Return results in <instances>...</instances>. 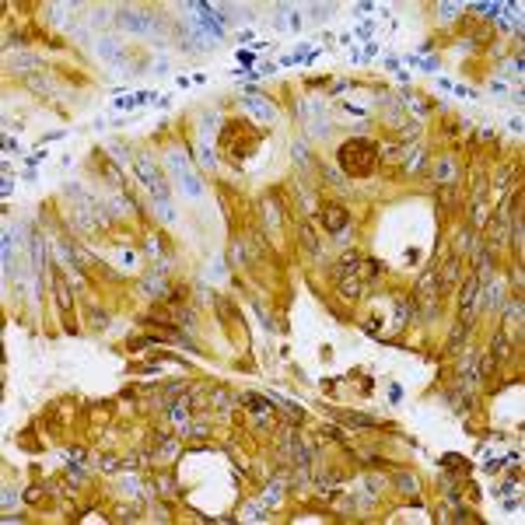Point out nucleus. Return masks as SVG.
I'll use <instances>...</instances> for the list:
<instances>
[{
	"label": "nucleus",
	"instance_id": "4",
	"mask_svg": "<svg viewBox=\"0 0 525 525\" xmlns=\"http://www.w3.org/2000/svg\"><path fill=\"white\" fill-rule=\"evenodd\" d=\"M172 168H175V172H179V175H183V186H186V189H189L193 196H200V193H203L200 179H196V175H193V172H189V168L183 165V158H172Z\"/></svg>",
	"mask_w": 525,
	"mask_h": 525
},
{
	"label": "nucleus",
	"instance_id": "1",
	"mask_svg": "<svg viewBox=\"0 0 525 525\" xmlns=\"http://www.w3.org/2000/svg\"><path fill=\"white\" fill-rule=\"evenodd\" d=\"M340 161L350 175H368L375 168V144H368V140H350V144L340 148Z\"/></svg>",
	"mask_w": 525,
	"mask_h": 525
},
{
	"label": "nucleus",
	"instance_id": "5",
	"mask_svg": "<svg viewBox=\"0 0 525 525\" xmlns=\"http://www.w3.org/2000/svg\"><path fill=\"white\" fill-rule=\"evenodd\" d=\"M98 49H102V56H109L113 63H123V56H126V53L119 49V43H116V39H102V43H98Z\"/></svg>",
	"mask_w": 525,
	"mask_h": 525
},
{
	"label": "nucleus",
	"instance_id": "3",
	"mask_svg": "<svg viewBox=\"0 0 525 525\" xmlns=\"http://www.w3.org/2000/svg\"><path fill=\"white\" fill-rule=\"evenodd\" d=\"M116 18H119V25H123V28H130V32H158V21H154L151 14H137V11H119Z\"/></svg>",
	"mask_w": 525,
	"mask_h": 525
},
{
	"label": "nucleus",
	"instance_id": "6",
	"mask_svg": "<svg viewBox=\"0 0 525 525\" xmlns=\"http://www.w3.org/2000/svg\"><path fill=\"white\" fill-rule=\"evenodd\" d=\"M323 221H326V228H329V231H340V228H343V221H347V214H343L340 207H329L326 214H323Z\"/></svg>",
	"mask_w": 525,
	"mask_h": 525
},
{
	"label": "nucleus",
	"instance_id": "2",
	"mask_svg": "<svg viewBox=\"0 0 525 525\" xmlns=\"http://www.w3.org/2000/svg\"><path fill=\"white\" fill-rule=\"evenodd\" d=\"M137 175H140V179H144V186L158 196V203L168 207V193H165V186H161V175H158L154 165H148V158H137Z\"/></svg>",
	"mask_w": 525,
	"mask_h": 525
}]
</instances>
